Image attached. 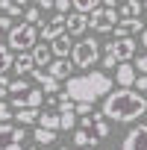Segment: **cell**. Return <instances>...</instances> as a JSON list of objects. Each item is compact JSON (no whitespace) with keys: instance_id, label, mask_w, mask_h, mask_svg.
I'll list each match as a JSON object with an SVG mask.
<instances>
[{"instance_id":"6da1fadb","label":"cell","mask_w":147,"mask_h":150,"mask_svg":"<svg viewBox=\"0 0 147 150\" xmlns=\"http://www.w3.org/2000/svg\"><path fill=\"white\" fill-rule=\"evenodd\" d=\"M100 112H103L106 121L132 124V121H138L147 112V97L141 91H132V88H118V91H109L103 97V109Z\"/></svg>"},{"instance_id":"7a4b0ae2","label":"cell","mask_w":147,"mask_h":150,"mask_svg":"<svg viewBox=\"0 0 147 150\" xmlns=\"http://www.w3.org/2000/svg\"><path fill=\"white\" fill-rule=\"evenodd\" d=\"M112 91V80L106 77L103 71H88L80 74V77H68L65 83V97H71L74 103H94L100 97H106Z\"/></svg>"},{"instance_id":"3957f363","label":"cell","mask_w":147,"mask_h":150,"mask_svg":"<svg viewBox=\"0 0 147 150\" xmlns=\"http://www.w3.org/2000/svg\"><path fill=\"white\" fill-rule=\"evenodd\" d=\"M35 44H38V27H33V24H27V21L15 24V27L9 30V35H6V47L15 50V53L33 50Z\"/></svg>"},{"instance_id":"277c9868","label":"cell","mask_w":147,"mask_h":150,"mask_svg":"<svg viewBox=\"0 0 147 150\" xmlns=\"http://www.w3.org/2000/svg\"><path fill=\"white\" fill-rule=\"evenodd\" d=\"M71 62L74 68H94L100 62V41L86 35L80 41H74V50H71Z\"/></svg>"},{"instance_id":"5b68a950","label":"cell","mask_w":147,"mask_h":150,"mask_svg":"<svg viewBox=\"0 0 147 150\" xmlns=\"http://www.w3.org/2000/svg\"><path fill=\"white\" fill-rule=\"evenodd\" d=\"M118 21H121V15H118L112 6H97V9L88 15V27H91L94 33H100V35H103V33H112Z\"/></svg>"},{"instance_id":"8992f818","label":"cell","mask_w":147,"mask_h":150,"mask_svg":"<svg viewBox=\"0 0 147 150\" xmlns=\"http://www.w3.org/2000/svg\"><path fill=\"white\" fill-rule=\"evenodd\" d=\"M24 141H27V129L18 124H0V150H24Z\"/></svg>"},{"instance_id":"52a82bcc","label":"cell","mask_w":147,"mask_h":150,"mask_svg":"<svg viewBox=\"0 0 147 150\" xmlns=\"http://www.w3.org/2000/svg\"><path fill=\"white\" fill-rule=\"evenodd\" d=\"M106 53L115 56L118 65H121V62H129V59L135 56V38H132V35H127V38H112V41L106 44Z\"/></svg>"},{"instance_id":"ba28073f","label":"cell","mask_w":147,"mask_h":150,"mask_svg":"<svg viewBox=\"0 0 147 150\" xmlns=\"http://www.w3.org/2000/svg\"><path fill=\"white\" fill-rule=\"evenodd\" d=\"M121 150H147V124H138L132 127L127 135H124V144Z\"/></svg>"},{"instance_id":"9c48e42d","label":"cell","mask_w":147,"mask_h":150,"mask_svg":"<svg viewBox=\"0 0 147 150\" xmlns=\"http://www.w3.org/2000/svg\"><path fill=\"white\" fill-rule=\"evenodd\" d=\"M62 33H65V15H59V12H56L50 21H41V24H38V35H41L44 41H53V38L62 35Z\"/></svg>"},{"instance_id":"30bf717a","label":"cell","mask_w":147,"mask_h":150,"mask_svg":"<svg viewBox=\"0 0 147 150\" xmlns=\"http://www.w3.org/2000/svg\"><path fill=\"white\" fill-rule=\"evenodd\" d=\"M88 30V15H83V12H71V15H65V33L74 38V35H83Z\"/></svg>"},{"instance_id":"8fae6325","label":"cell","mask_w":147,"mask_h":150,"mask_svg":"<svg viewBox=\"0 0 147 150\" xmlns=\"http://www.w3.org/2000/svg\"><path fill=\"white\" fill-rule=\"evenodd\" d=\"M141 30H144V21L141 18H121L112 33H115V38H127V35H135Z\"/></svg>"},{"instance_id":"7c38bea8","label":"cell","mask_w":147,"mask_h":150,"mask_svg":"<svg viewBox=\"0 0 147 150\" xmlns=\"http://www.w3.org/2000/svg\"><path fill=\"white\" fill-rule=\"evenodd\" d=\"M30 77H33V80L41 86V91H44V94H56V91H59V80H56V77H50L47 71L33 68V71H30Z\"/></svg>"},{"instance_id":"4fadbf2b","label":"cell","mask_w":147,"mask_h":150,"mask_svg":"<svg viewBox=\"0 0 147 150\" xmlns=\"http://www.w3.org/2000/svg\"><path fill=\"white\" fill-rule=\"evenodd\" d=\"M50 50H53V59H68L71 50H74V38L68 33H62V35H56L50 41Z\"/></svg>"},{"instance_id":"5bb4252c","label":"cell","mask_w":147,"mask_h":150,"mask_svg":"<svg viewBox=\"0 0 147 150\" xmlns=\"http://www.w3.org/2000/svg\"><path fill=\"white\" fill-rule=\"evenodd\" d=\"M135 65H129V62H121L118 68H115V83L121 86V88H129L132 83H135Z\"/></svg>"},{"instance_id":"9a60e30c","label":"cell","mask_w":147,"mask_h":150,"mask_svg":"<svg viewBox=\"0 0 147 150\" xmlns=\"http://www.w3.org/2000/svg\"><path fill=\"white\" fill-rule=\"evenodd\" d=\"M44 71L50 74V77H56V80L62 83V80H68V77H71V71H74V62H71V59H53V62H50Z\"/></svg>"},{"instance_id":"2e32d148","label":"cell","mask_w":147,"mask_h":150,"mask_svg":"<svg viewBox=\"0 0 147 150\" xmlns=\"http://www.w3.org/2000/svg\"><path fill=\"white\" fill-rule=\"evenodd\" d=\"M30 53H33V62H35V68H47V65L53 62V50H50V44H47V41L35 44Z\"/></svg>"},{"instance_id":"e0dca14e","label":"cell","mask_w":147,"mask_h":150,"mask_svg":"<svg viewBox=\"0 0 147 150\" xmlns=\"http://www.w3.org/2000/svg\"><path fill=\"white\" fill-rule=\"evenodd\" d=\"M12 68L18 71V77H27V74L35 68V62H33V53L30 50H24V53H18L15 59H12Z\"/></svg>"},{"instance_id":"ac0fdd59","label":"cell","mask_w":147,"mask_h":150,"mask_svg":"<svg viewBox=\"0 0 147 150\" xmlns=\"http://www.w3.org/2000/svg\"><path fill=\"white\" fill-rule=\"evenodd\" d=\"M91 132H94L100 141H103V138L112 132V129H109V121L103 118V112H91Z\"/></svg>"},{"instance_id":"d6986e66","label":"cell","mask_w":147,"mask_h":150,"mask_svg":"<svg viewBox=\"0 0 147 150\" xmlns=\"http://www.w3.org/2000/svg\"><path fill=\"white\" fill-rule=\"evenodd\" d=\"M97 141H100V138H97L91 129H83V127L74 129V144H77V147H97Z\"/></svg>"},{"instance_id":"ffe728a7","label":"cell","mask_w":147,"mask_h":150,"mask_svg":"<svg viewBox=\"0 0 147 150\" xmlns=\"http://www.w3.org/2000/svg\"><path fill=\"white\" fill-rule=\"evenodd\" d=\"M15 121L21 127H30V124H38V109L33 106H24V109H15Z\"/></svg>"},{"instance_id":"44dd1931","label":"cell","mask_w":147,"mask_h":150,"mask_svg":"<svg viewBox=\"0 0 147 150\" xmlns=\"http://www.w3.org/2000/svg\"><path fill=\"white\" fill-rule=\"evenodd\" d=\"M141 12H144V6H141V0H124L121 3V18H141Z\"/></svg>"},{"instance_id":"7402d4cb","label":"cell","mask_w":147,"mask_h":150,"mask_svg":"<svg viewBox=\"0 0 147 150\" xmlns=\"http://www.w3.org/2000/svg\"><path fill=\"white\" fill-rule=\"evenodd\" d=\"M38 127H44V129H59V112H56V109L38 112Z\"/></svg>"},{"instance_id":"603a6c76","label":"cell","mask_w":147,"mask_h":150,"mask_svg":"<svg viewBox=\"0 0 147 150\" xmlns=\"http://www.w3.org/2000/svg\"><path fill=\"white\" fill-rule=\"evenodd\" d=\"M100 3H103V0H71L74 12H83V15H91V12H94Z\"/></svg>"},{"instance_id":"cb8c5ba5","label":"cell","mask_w":147,"mask_h":150,"mask_svg":"<svg viewBox=\"0 0 147 150\" xmlns=\"http://www.w3.org/2000/svg\"><path fill=\"white\" fill-rule=\"evenodd\" d=\"M33 138H35V144H44V147H50V144L56 141V129H44V127H38V129L33 132Z\"/></svg>"},{"instance_id":"d4e9b609","label":"cell","mask_w":147,"mask_h":150,"mask_svg":"<svg viewBox=\"0 0 147 150\" xmlns=\"http://www.w3.org/2000/svg\"><path fill=\"white\" fill-rule=\"evenodd\" d=\"M0 9H3V15H9V18H21L24 15V6H18L15 0H0Z\"/></svg>"},{"instance_id":"484cf974","label":"cell","mask_w":147,"mask_h":150,"mask_svg":"<svg viewBox=\"0 0 147 150\" xmlns=\"http://www.w3.org/2000/svg\"><path fill=\"white\" fill-rule=\"evenodd\" d=\"M12 59H15L12 50H9L6 44H0V74H6V71L12 68Z\"/></svg>"},{"instance_id":"4316f807","label":"cell","mask_w":147,"mask_h":150,"mask_svg":"<svg viewBox=\"0 0 147 150\" xmlns=\"http://www.w3.org/2000/svg\"><path fill=\"white\" fill-rule=\"evenodd\" d=\"M24 21H27V24H33V27H35V24H41V9H38V6L24 9Z\"/></svg>"},{"instance_id":"83f0119b","label":"cell","mask_w":147,"mask_h":150,"mask_svg":"<svg viewBox=\"0 0 147 150\" xmlns=\"http://www.w3.org/2000/svg\"><path fill=\"white\" fill-rule=\"evenodd\" d=\"M33 86L27 83V80H15V83H9V94L12 97H18V94H24V91H30Z\"/></svg>"},{"instance_id":"f1b7e54d","label":"cell","mask_w":147,"mask_h":150,"mask_svg":"<svg viewBox=\"0 0 147 150\" xmlns=\"http://www.w3.org/2000/svg\"><path fill=\"white\" fill-rule=\"evenodd\" d=\"M12 118H15V109H12V103L0 100V124H6V121H12Z\"/></svg>"},{"instance_id":"f546056e","label":"cell","mask_w":147,"mask_h":150,"mask_svg":"<svg viewBox=\"0 0 147 150\" xmlns=\"http://www.w3.org/2000/svg\"><path fill=\"white\" fill-rule=\"evenodd\" d=\"M12 27H15V24H12V18H9V15H0V38H6Z\"/></svg>"},{"instance_id":"4dcf8cb0","label":"cell","mask_w":147,"mask_h":150,"mask_svg":"<svg viewBox=\"0 0 147 150\" xmlns=\"http://www.w3.org/2000/svg\"><path fill=\"white\" fill-rule=\"evenodd\" d=\"M53 9H56L59 15H68L74 6H71V0H53Z\"/></svg>"},{"instance_id":"1f68e13d","label":"cell","mask_w":147,"mask_h":150,"mask_svg":"<svg viewBox=\"0 0 147 150\" xmlns=\"http://www.w3.org/2000/svg\"><path fill=\"white\" fill-rule=\"evenodd\" d=\"M74 112H77L80 118L83 115H91V103H74Z\"/></svg>"},{"instance_id":"d6a6232c","label":"cell","mask_w":147,"mask_h":150,"mask_svg":"<svg viewBox=\"0 0 147 150\" xmlns=\"http://www.w3.org/2000/svg\"><path fill=\"white\" fill-rule=\"evenodd\" d=\"M135 74H147V53L135 59Z\"/></svg>"},{"instance_id":"836d02e7","label":"cell","mask_w":147,"mask_h":150,"mask_svg":"<svg viewBox=\"0 0 147 150\" xmlns=\"http://www.w3.org/2000/svg\"><path fill=\"white\" fill-rule=\"evenodd\" d=\"M138 91H147V74H138V77H135V83H132Z\"/></svg>"},{"instance_id":"e575fe53","label":"cell","mask_w":147,"mask_h":150,"mask_svg":"<svg viewBox=\"0 0 147 150\" xmlns=\"http://www.w3.org/2000/svg\"><path fill=\"white\" fill-rule=\"evenodd\" d=\"M6 94H9V80H6V74H0V100Z\"/></svg>"},{"instance_id":"d590c367","label":"cell","mask_w":147,"mask_h":150,"mask_svg":"<svg viewBox=\"0 0 147 150\" xmlns=\"http://www.w3.org/2000/svg\"><path fill=\"white\" fill-rule=\"evenodd\" d=\"M100 62H103V68H118V62H115V56H109V53H106V56H103Z\"/></svg>"},{"instance_id":"8d00e7d4","label":"cell","mask_w":147,"mask_h":150,"mask_svg":"<svg viewBox=\"0 0 147 150\" xmlns=\"http://www.w3.org/2000/svg\"><path fill=\"white\" fill-rule=\"evenodd\" d=\"M141 47H144V50H147V27H144V30H141Z\"/></svg>"},{"instance_id":"74e56055","label":"cell","mask_w":147,"mask_h":150,"mask_svg":"<svg viewBox=\"0 0 147 150\" xmlns=\"http://www.w3.org/2000/svg\"><path fill=\"white\" fill-rule=\"evenodd\" d=\"M103 3H106V6H112V9H115V6H121V3H124V0H103Z\"/></svg>"},{"instance_id":"f35d334b","label":"cell","mask_w":147,"mask_h":150,"mask_svg":"<svg viewBox=\"0 0 147 150\" xmlns=\"http://www.w3.org/2000/svg\"><path fill=\"white\" fill-rule=\"evenodd\" d=\"M27 150H50V147H44V144H33V147H27Z\"/></svg>"},{"instance_id":"ab89813d","label":"cell","mask_w":147,"mask_h":150,"mask_svg":"<svg viewBox=\"0 0 147 150\" xmlns=\"http://www.w3.org/2000/svg\"><path fill=\"white\" fill-rule=\"evenodd\" d=\"M15 3H18V6H27V3H30V0H15Z\"/></svg>"},{"instance_id":"60d3db41","label":"cell","mask_w":147,"mask_h":150,"mask_svg":"<svg viewBox=\"0 0 147 150\" xmlns=\"http://www.w3.org/2000/svg\"><path fill=\"white\" fill-rule=\"evenodd\" d=\"M141 6H144V12H147V0H141Z\"/></svg>"},{"instance_id":"b9f144b4","label":"cell","mask_w":147,"mask_h":150,"mask_svg":"<svg viewBox=\"0 0 147 150\" xmlns=\"http://www.w3.org/2000/svg\"><path fill=\"white\" fill-rule=\"evenodd\" d=\"M53 150H68V147H53Z\"/></svg>"},{"instance_id":"7bdbcfd3","label":"cell","mask_w":147,"mask_h":150,"mask_svg":"<svg viewBox=\"0 0 147 150\" xmlns=\"http://www.w3.org/2000/svg\"><path fill=\"white\" fill-rule=\"evenodd\" d=\"M80 150H94V147H80Z\"/></svg>"},{"instance_id":"ee69618b","label":"cell","mask_w":147,"mask_h":150,"mask_svg":"<svg viewBox=\"0 0 147 150\" xmlns=\"http://www.w3.org/2000/svg\"><path fill=\"white\" fill-rule=\"evenodd\" d=\"M109 150H118V147H109Z\"/></svg>"}]
</instances>
